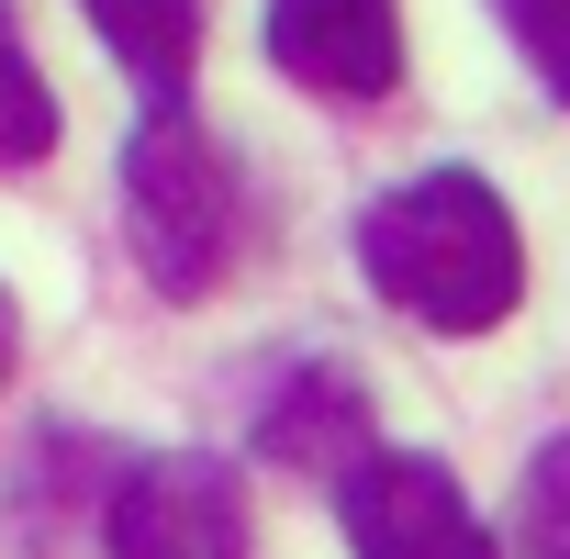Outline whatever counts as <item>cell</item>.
<instances>
[{
    "mask_svg": "<svg viewBox=\"0 0 570 559\" xmlns=\"http://www.w3.org/2000/svg\"><path fill=\"white\" fill-rule=\"evenodd\" d=\"M358 268L370 292L436 336H492L525 303V235L481 168H425L358 213Z\"/></svg>",
    "mask_w": 570,
    "mask_h": 559,
    "instance_id": "cell-1",
    "label": "cell"
},
{
    "mask_svg": "<svg viewBox=\"0 0 570 559\" xmlns=\"http://www.w3.org/2000/svg\"><path fill=\"white\" fill-rule=\"evenodd\" d=\"M124 224H135V257H146V280L168 303L224 292V268H235V168L190 124V101H146V124L124 135Z\"/></svg>",
    "mask_w": 570,
    "mask_h": 559,
    "instance_id": "cell-2",
    "label": "cell"
},
{
    "mask_svg": "<svg viewBox=\"0 0 570 559\" xmlns=\"http://www.w3.org/2000/svg\"><path fill=\"white\" fill-rule=\"evenodd\" d=\"M101 537L112 559H246V492L213 448H157L112 470Z\"/></svg>",
    "mask_w": 570,
    "mask_h": 559,
    "instance_id": "cell-3",
    "label": "cell"
},
{
    "mask_svg": "<svg viewBox=\"0 0 570 559\" xmlns=\"http://www.w3.org/2000/svg\"><path fill=\"white\" fill-rule=\"evenodd\" d=\"M336 514H347V548L358 559H503L492 526L470 514V492L436 459H414V448H370L336 481Z\"/></svg>",
    "mask_w": 570,
    "mask_h": 559,
    "instance_id": "cell-4",
    "label": "cell"
},
{
    "mask_svg": "<svg viewBox=\"0 0 570 559\" xmlns=\"http://www.w3.org/2000/svg\"><path fill=\"white\" fill-rule=\"evenodd\" d=\"M268 57L325 101H381L403 79V12L392 0H268Z\"/></svg>",
    "mask_w": 570,
    "mask_h": 559,
    "instance_id": "cell-5",
    "label": "cell"
},
{
    "mask_svg": "<svg viewBox=\"0 0 570 559\" xmlns=\"http://www.w3.org/2000/svg\"><path fill=\"white\" fill-rule=\"evenodd\" d=\"M257 448L279 459V470H358L370 459V403L336 381V370H303V381H279L268 392V414H257Z\"/></svg>",
    "mask_w": 570,
    "mask_h": 559,
    "instance_id": "cell-6",
    "label": "cell"
},
{
    "mask_svg": "<svg viewBox=\"0 0 570 559\" xmlns=\"http://www.w3.org/2000/svg\"><path fill=\"white\" fill-rule=\"evenodd\" d=\"M90 35L146 79V101H190V68H202V0H79Z\"/></svg>",
    "mask_w": 570,
    "mask_h": 559,
    "instance_id": "cell-7",
    "label": "cell"
},
{
    "mask_svg": "<svg viewBox=\"0 0 570 559\" xmlns=\"http://www.w3.org/2000/svg\"><path fill=\"white\" fill-rule=\"evenodd\" d=\"M57 146V90L35 79L23 35H12V0H0V168H35Z\"/></svg>",
    "mask_w": 570,
    "mask_h": 559,
    "instance_id": "cell-8",
    "label": "cell"
},
{
    "mask_svg": "<svg viewBox=\"0 0 570 559\" xmlns=\"http://www.w3.org/2000/svg\"><path fill=\"white\" fill-rule=\"evenodd\" d=\"M514 514H525V559H570V437H548V448L525 459Z\"/></svg>",
    "mask_w": 570,
    "mask_h": 559,
    "instance_id": "cell-9",
    "label": "cell"
},
{
    "mask_svg": "<svg viewBox=\"0 0 570 559\" xmlns=\"http://www.w3.org/2000/svg\"><path fill=\"white\" fill-rule=\"evenodd\" d=\"M503 23H514V46L537 57V79L570 101V0H503Z\"/></svg>",
    "mask_w": 570,
    "mask_h": 559,
    "instance_id": "cell-10",
    "label": "cell"
},
{
    "mask_svg": "<svg viewBox=\"0 0 570 559\" xmlns=\"http://www.w3.org/2000/svg\"><path fill=\"white\" fill-rule=\"evenodd\" d=\"M12 359H23V314H12V292H0V392H12Z\"/></svg>",
    "mask_w": 570,
    "mask_h": 559,
    "instance_id": "cell-11",
    "label": "cell"
}]
</instances>
